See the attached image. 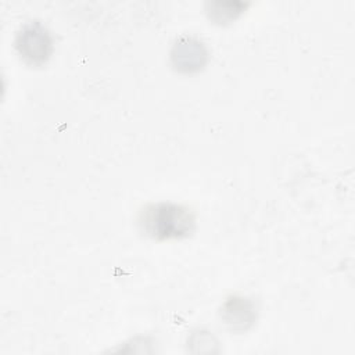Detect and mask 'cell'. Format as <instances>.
<instances>
[{
  "label": "cell",
  "instance_id": "6da1fadb",
  "mask_svg": "<svg viewBox=\"0 0 355 355\" xmlns=\"http://www.w3.org/2000/svg\"><path fill=\"white\" fill-rule=\"evenodd\" d=\"M141 233L157 241L183 240L196 232L194 211L183 204L159 201L144 205L137 216Z\"/></svg>",
  "mask_w": 355,
  "mask_h": 355
},
{
  "label": "cell",
  "instance_id": "3957f363",
  "mask_svg": "<svg viewBox=\"0 0 355 355\" xmlns=\"http://www.w3.org/2000/svg\"><path fill=\"white\" fill-rule=\"evenodd\" d=\"M211 53L207 44L197 36H178L169 50V62L172 68L183 75L201 72L209 62Z\"/></svg>",
  "mask_w": 355,
  "mask_h": 355
},
{
  "label": "cell",
  "instance_id": "8992f818",
  "mask_svg": "<svg viewBox=\"0 0 355 355\" xmlns=\"http://www.w3.org/2000/svg\"><path fill=\"white\" fill-rule=\"evenodd\" d=\"M219 341L216 337L204 329H198L190 333L187 337V349L194 354H207V352H218Z\"/></svg>",
  "mask_w": 355,
  "mask_h": 355
},
{
  "label": "cell",
  "instance_id": "277c9868",
  "mask_svg": "<svg viewBox=\"0 0 355 355\" xmlns=\"http://www.w3.org/2000/svg\"><path fill=\"white\" fill-rule=\"evenodd\" d=\"M257 302L243 294H230L219 308V316L223 324L233 333H245L258 319Z\"/></svg>",
  "mask_w": 355,
  "mask_h": 355
},
{
  "label": "cell",
  "instance_id": "7a4b0ae2",
  "mask_svg": "<svg viewBox=\"0 0 355 355\" xmlns=\"http://www.w3.org/2000/svg\"><path fill=\"white\" fill-rule=\"evenodd\" d=\"M18 57L29 67H43L54 53V39L50 29L39 19L24 22L14 37Z\"/></svg>",
  "mask_w": 355,
  "mask_h": 355
},
{
  "label": "cell",
  "instance_id": "5b68a950",
  "mask_svg": "<svg viewBox=\"0 0 355 355\" xmlns=\"http://www.w3.org/2000/svg\"><path fill=\"white\" fill-rule=\"evenodd\" d=\"M248 7L250 3L241 0H212L204 4V10L208 19L216 25L232 24Z\"/></svg>",
  "mask_w": 355,
  "mask_h": 355
}]
</instances>
